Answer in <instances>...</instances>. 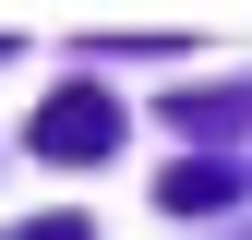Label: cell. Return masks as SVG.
I'll list each match as a JSON object with an SVG mask.
<instances>
[{"instance_id":"obj_1","label":"cell","mask_w":252,"mask_h":240,"mask_svg":"<svg viewBox=\"0 0 252 240\" xmlns=\"http://www.w3.org/2000/svg\"><path fill=\"white\" fill-rule=\"evenodd\" d=\"M96 132H108V108H48V156H96Z\"/></svg>"}]
</instances>
